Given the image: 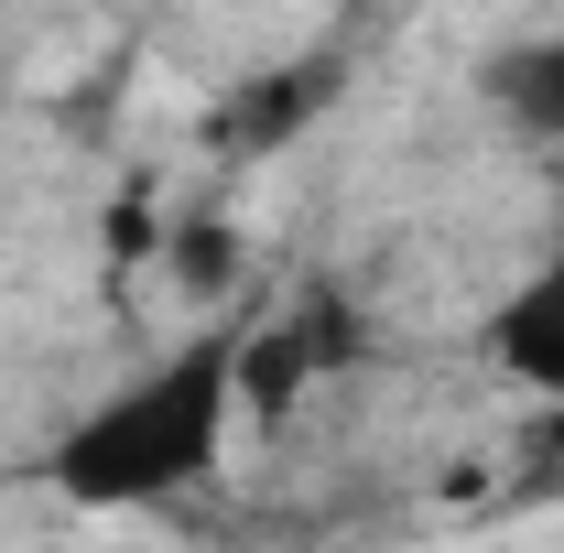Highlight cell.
<instances>
[{"instance_id": "cell-1", "label": "cell", "mask_w": 564, "mask_h": 553, "mask_svg": "<svg viewBox=\"0 0 564 553\" xmlns=\"http://www.w3.org/2000/svg\"><path fill=\"white\" fill-rule=\"evenodd\" d=\"M239 434V391H228V326H207L196 347L152 358L141 380H120L109 402L44 445V488L76 510H152L174 488H196Z\"/></svg>"}, {"instance_id": "cell-2", "label": "cell", "mask_w": 564, "mask_h": 553, "mask_svg": "<svg viewBox=\"0 0 564 553\" xmlns=\"http://www.w3.org/2000/svg\"><path fill=\"white\" fill-rule=\"evenodd\" d=\"M337 358H348L337 304H304V315H250V326H228V391H239V423H282L304 391H315V369H337Z\"/></svg>"}, {"instance_id": "cell-3", "label": "cell", "mask_w": 564, "mask_h": 553, "mask_svg": "<svg viewBox=\"0 0 564 553\" xmlns=\"http://www.w3.org/2000/svg\"><path fill=\"white\" fill-rule=\"evenodd\" d=\"M489 358H499V380H521V391L564 402V250L543 261V272H521L510 293H499Z\"/></svg>"}, {"instance_id": "cell-4", "label": "cell", "mask_w": 564, "mask_h": 553, "mask_svg": "<svg viewBox=\"0 0 564 553\" xmlns=\"http://www.w3.org/2000/svg\"><path fill=\"white\" fill-rule=\"evenodd\" d=\"M478 87H489V109H499L521 141H564V22H554V33L499 44Z\"/></svg>"}, {"instance_id": "cell-5", "label": "cell", "mask_w": 564, "mask_h": 553, "mask_svg": "<svg viewBox=\"0 0 564 553\" xmlns=\"http://www.w3.org/2000/svg\"><path fill=\"white\" fill-rule=\"evenodd\" d=\"M163 261H174V293H185L196 315H217V304L239 293V239H228V217H185V228L163 239Z\"/></svg>"}, {"instance_id": "cell-6", "label": "cell", "mask_w": 564, "mask_h": 553, "mask_svg": "<svg viewBox=\"0 0 564 553\" xmlns=\"http://www.w3.org/2000/svg\"><path fill=\"white\" fill-rule=\"evenodd\" d=\"M315 87H326V76H261V87L239 98V120H228V141H239V152H261V141H282L293 120H304V109H315Z\"/></svg>"}]
</instances>
